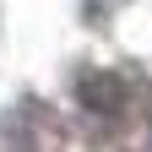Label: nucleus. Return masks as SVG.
<instances>
[{
	"label": "nucleus",
	"mask_w": 152,
	"mask_h": 152,
	"mask_svg": "<svg viewBox=\"0 0 152 152\" xmlns=\"http://www.w3.org/2000/svg\"><path fill=\"white\" fill-rule=\"evenodd\" d=\"M76 98H82V109L92 114H114L125 103V76H114V71H87L82 82H76Z\"/></svg>",
	"instance_id": "obj_1"
}]
</instances>
